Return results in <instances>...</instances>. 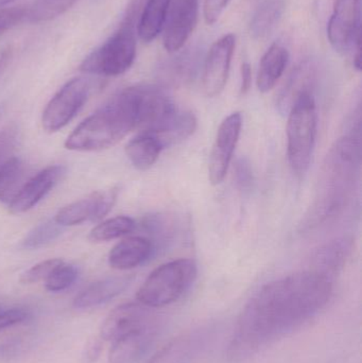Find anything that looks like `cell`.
Wrapping results in <instances>:
<instances>
[{
  "label": "cell",
  "mask_w": 362,
  "mask_h": 363,
  "mask_svg": "<svg viewBox=\"0 0 362 363\" xmlns=\"http://www.w3.org/2000/svg\"><path fill=\"white\" fill-rule=\"evenodd\" d=\"M332 294V279L314 270L264 286L242 311L227 347V358L242 362L259 355L317 317Z\"/></svg>",
  "instance_id": "cell-1"
},
{
  "label": "cell",
  "mask_w": 362,
  "mask_h": 363,
  "mask_svg": "<svg viewBox=\"0 0 362 363\" xmlns=\"http://www.w3.org/2000/svg\"><path fill=\"white\" fill-rule=\"evenodd\" d=\"M361 164V127L339 138L327 153L319 187L302 230H310L339 215L351 200Z\"/></svg>",
  "instance_id": "cell-2"
},
{
  "label": "cell",
  "mask_w": 362,
  "mask_h": 363,
  "mask_svg": "<svg viewBox=\"0 0 362 363\" xmlns=\"http://www.w3.org/2000/svg\"><path fill=\"white\" fill-rule=\"evenodd\" d=\"M136 129L135 102L131 87H128L85 118L68 136L65 148L79 152L104 150Z\"/></svg>",
  "instance_id": "cell-3"
},
{
  "label": "cell",
  "mask_w": 362,
  "mask_h": 363,
  "mask_svg": "<svg viewBox=\"0 0 362 363\" xmlns=\"http://www.w3.org/2000/svg\"><path fill=\"white\" fill-rule=\"evenodd\" d=\"M137 2L130 9L129 14L118 30L101 46L85 57L80 70L97 76L116 77L131 68L136 57L135 17Z\"/></svg>",
  "instance_id": "cell-4"
},
{
  "label": "cell",
  "mask_w": 362,
  "mask_h": 363,
  "mask_svg": "<svg viewBox=\"0 0 362 363\" xmlns=\"http://www.w3.org/2000/svg\"><path fill=\"white\" fill-rule=\"evenodd\" d=\"M287 115V157L293 174L301 179L310 169L316 145L318 119L314 95L300 96Z\"/></svg>",
  "instance_id": "cell-5"
},
{
  "label": "cell",
  "mask_w": 362,
  "mask_h": 363,
  "mask_svg": "<svg viewBox=\"0 0 362 363\" xmlns=\"http://www.w3.org/2000/svg\"><path fill=\"white\" fill-rule=\"evenodd\" d=\"M198 267L193 259L180 258L162 264L144 281L137 294L138 302L151 308L167 306L180 300L195 283Z\"/></svg>",
  "instance_id": "cell-6"
},
{
  "label": "cell",
  "mask_w": 362,
  "mask_h": 363,
  "mask_svg": "<svg viewBox=\"0 0 362 363\" xmlns=\"http://www.w3.org/2000/svg\"><path fill=\"white\" fill-rule=\"evenodd\" d=\"M89 95V83L84 78L68 81L47 104L42 115L43 129L55 133L63 129L83 108Z\"/></svg>",
  "instance_id": "cell-7"
},
{
  "label": "cell",
  "mask_w": 362,
  "mask_h": 363,
  "mask_svg": "<svg viewBox=\"0 0 362 363\" xmlns=\"http://www.w3.org/2000/svg\"><path fill=\"white\" fill-rule=\"evenodd\" d=\"M157 325H163V320L154 308L140 302L127 303L108 313L100 328V338L112 342L129 333Z\"/></svg>",
  "instance_id": "cell-8"
},
{
  "label": "cell",
  "mask_w": 362,
  "mask_h": 363,
  "mask_svg": "<svg viewBox=\"0 0 362 363\" xmlns=\"http://www.w3.org/2000/svg\"><path fill=\"white\" fill-rule=\"evenodd\" d=\"M327 38L340 53L349 52L361 43V0H334Z\"/></svg>",
  "instance_id": "cell-9"
},
{
  "label": "cell",
  "mask_w": 362,
  "mask_h": 363,
  "mask_svg": "<svg viewBox=\"0 0 362 363\" xmlns=\"http://www.w3.org/2000/svg\"><path fill=\"white\" fill-rule=\"evenodd\" d=\"M242 127V117L239 112L233 113L221 123L208 162V178L213 185H218L225 180Z\"/></svg>",
  "instance_id": "cell-10"
},
{
  "label": "cell",
  "mask_w": 362,
  "mask_h": 363,
  "mask_svg": "<svg viewBox=\"0 0 362 363\" xmlns=\"http://www.w3.org/2000/svg\"><path fill=\"white\" fill-rule=\"evenodd\" d=\"M118 188L97 191L89 196L74 201L62 207L55 221L61 226H74L86 221L96 222L103 219L114 206L118 196Z\"/></svg>",
  "instance_id": "cell-11"
},
{
  "label": "cell",
  "mask_w": 362,
  "mask_h": 363,
  "mask_svg": "<svg viewBox=\"0 0 362 363\" xmlns=\"http://www.w3.org/2000/svg\"><path fill=\"white\" fill-rule=\"evenodd\" d=\"M235 46V35L225 34L210 47L202 74V86L208 97H216L225 89Z\"/></svg>",
  "instance_id": "cell-12"
},
{
  "label": "cell",
  "mask_w": 362,
  "mask_h": 363,
  "mask_svg": "<svg viewBox=\"0 0 362 363\" xmlns=\"http://www.w3.org/2000/svg\"><path fill=\"white\" fill-rule=\"evenodd\" d=\"M199 14V0H171L164 26V47L176 52L189 40Z\"/></svg>",
  "instance_id": "cell-13"
},
{
  "label": "cell",
  "mask_w": 362,
  "mask_h": 363,
  "mask_svg": "<svg viewBox=\"0 0 362 363\" xmlns=\"http://www.w3.org/2000/svg\"><path fill=\"white\" fill-rule=\"evenodd\" d=\"M212 340V330L197 328L170 341L147 363H193Z\"/></svg>",
  "instance_id": "cell-14"
},
{
  "label": "cell",
  "mask_w": 362,
  "mask_h": 363,
  "mask_svg": "<svg viewBox=\"0 0 362 363\" xmlns=\"http://www.w3.org/2000/svg\"><path fill=\"white\" fill-rule=\"evenodd\" d=\"M66 167L61 165L49 166L23 184L12 202L9 211L14 215L26 213L33 208L47 194L63 179Z\"/></svg>",
  "instance_id": "cell-15"
},
{
  "label": "cell",
  "mask_w": 362,
  "mask_h": 363,
  "mask_svg": "<svg viewBox=\"0 0 362 363\" xmlns=\"http://www.w3.org/2000/svg\"><path fill=\"white\" fill-rule=\"evenodd\" d=\"M163 325L152 326L129 333L112 341L110 363H138L150 351L161 335Z\"/></svg>",
  "instance_id": "cell-16"
},
{
  "label": "cell",
  "mask_w": 362,
  "mask_h": 363,
  "mask_svg": "<svg viewBox=\"0 0 362 363\" xmlns=\"http://www.w3.org/2000/svg\"><path fill=\"white\" fill-rule=\"evenodd\" d=\"M153 255L152 243L147 237H128L111 250L108 264L116 270H130L148 262Z\"/></svg>",
  "instance_id": "cell-17"
},
{
  "label": "cell",
  "mask_w": 362,
  "mask_h": 363,
  "mask_svg": "<svg viewBox=\"0 0 362 363\" xmlns=\"http://www.w3.org/2000/svg\"><path fill=\"white\" fill-rule=\"evenodd\" d=\"M354 242L350 237H342L319 247L312 258V270L332 279L346 266L353 252Z\"/></svg>",
  "instance_id": "cell-18"
},
{
  "label": "cell",
  "mask_w": 362,
  "mask_h": 363,
  "mask_svg": "<svg viewBox=\"0 0 362 363\" xmlns=\"http://www.w3.org/2000/svg\"><path fill=\"white\" fill-rule=\"evenodd\" d=\"M198 121L193 113L176 108L157 129L146 133L154 136L162 148L165 149L191 138L195 133Z\"/></svg>",
  "instance_id": "cell-19"
},
{
  "label": "cell",
  "mask_w": 362,
  "mask_h": 363,
  "mask_svg": "<svg viewBox=\"0 0 362 363\" xmlns=\"http://www.w3.org/2000/svg\"><path fill=\"white\" fill-rule=\"evenodd\" d=\"M132 277H114L101 279L85 288L74 298V307L77 309H87L110 302L123 294L131 284Z\"/></svg>",
  "instance_id": "cell-20"
},
{
  "label": "cell",
  "mask_w": 362,
  "mask_h": 363,
  "mask_svg": "<svg viewBox=\"0 0 362 363\" xmlns=\"http://www.w3.org/2000/svg\"><path fill=\"white\" fill-rule=\"evenodd\" d=\"M289 52L281 44L271 45L261 57L257 72V87L261 93H268L274 89L286 69Z\"/></svg>",
  "instance_id": "cell-21"
},
{
  "label": "cell",
  "mask_w": 362,
  "mask_h": 363,
  "mask_svg": "<svg viewBox=\"0 0 362 363\" xmlns=\"http://www.w3.org/2000/svg\"><path fill=\"white\" fill-rule=\"evenodd\" d=\"M315 82H316V76H315L314 67L307 64L299 66L291 74L288 82L283 87L278 96V102H276L278 112L282 115L288 114L291 106L300 96L306 93L312 94Z\"/></svg>",
  "instance_id": "cell-22"
},
{
  "label": "cell",
  "mask_w": 362,
  "mask_h": 363,
  "mask_svg": "<svg viewBox=\"0 0 362 363\" xmlns=\"http://www.w3.org/2000/svg\"><path fill=\"white\" fill-rule=\"evenodd\" d=\"M170 1L171 0H145L137 21V34L142 42H152L163 31Z\"/></svg>",
  "instance_id": "cell-23"
},
{
  "label": "cell",
  "mask_w": 362,
  "mask_h": 363,
  "mask_svg": "<svg viewBox=\"0 0 362 363\" xmlns=\"http://www.w3.org/2000/svg\"><path fill=\"white\" fill-rule=\"evenodd\" d=\"M163 148L157 138L146 132H140L125 146V155L132 165L140 172L150 169L159 159Z\"/></svg>",
  "instance_id": "cell-24"
},
{
  "label": "cell",
  "mask_w": 362,
  "mask_h": 363,
  "mask_svg": "<svg viewBox=\"0 0 362 363\" xmlns=\"http://www.w3.org/2000/svg\"><path fill=\"white\" fill-rule=\"evenodd\" d=\"M285 8V0H264L251 21L250 30L253 38L263 40L269 36L282 18Z\"/></svg>",
  "instance_id": "cell-25"
},
{
  "label": "cell",
  "mask_w": 362,
  "mask_h": 363,
  "mask_svg": "<svg viewBox=\"0 0 362 363\" xmlns=\"http://www.w3.org/2000/svg\"><path fill=\"white\" fill-rule=\"evenodd\" d=\"M25 165L21 159L10 157L0 166V202L10 204L23 187Z\"/></svg>",
  "instance_id": "cell-26"
},
{
  "label": "cell",
  "mask_w": 362,
  "mask_h": 363,
  "mask_svg": "<svg viewBox=\"0 0 362 363\" xmlns=\"http://www.w3.org/2000/svg\"><path fill=\"white\" fill-rule=\"evenodd\" d=\"M176 221L167 215L147 216L142 220V225L145 232L149 235L147 238L151 241L153 253L159 247H165L176 234Z\"/></svg>",
  "instance_id": "cell-27"
},
{
  "label": "cell",
  "mask_w": 362,
  "mask_h": 363,
  "mask_svg": "<svg viewBox=\"0 0 362 363\" xmlns=\"http://www.w3.org/2000/svg\"><path fill=\"white\" fill-rule=\"evenodd\" d=\"M136 223L128 216H117L101 222L89 233V240L93 242H106L125 236L135 230Z\"/></svg>",
  "instance_id": "cell-28"
},
{
  "label": "cell",
  "mask_w": 362,
  "mask_h": 363,
  "mask_svg": "<svg viewBox=\"0 0 362 363\" xmlns=\"http://www.w3.org/2000/svg\"><path fill=\"white\" fill-rule=\"evenodd\" d=\"M78 0H35L27 8L28 19L32 23L51 21L69 10Z\"/></svg>",
  "instance_id": "cell-29"
},
{
  "label": "cell",
  "mask_w": 362,
  "mask_h": 363,
  "mask_svg": "<svg viewBox=\"0 0 362 363\" xmlns=\"http://www.w3.org/2000/svg\"><path fill=\"white\" fill-rule=\"evenodd\" d=\"M63 232V226L55 220H47L30 230L29 234L21 241V247L26 250H36L45 247L59 238Z\"/></svg>",
  "instance_id": "cell-30"
},
{
  "label": "cell",
  "mask_w": 362,
  "mask_h": 363,
  "mask_svg": "<svg viewBox=\"0 0 362 363\" xmlns=\"http://www.w3.org/2000/svg\"><path fill=\"white\" fill-rule=\"evenodd\" d=\"M78 268L74 264L62 262L45 279V288L50 292H61L74 285L78 279Z\"/></svg>",
  "instance_id": "cell-31"
},
{
  "label": "cell",
  "mask_w": 362,
  "mask_h": 363,
  "mask_svg": "<svg viewBox=\"0 0 362 363\" xmlns=\"http://www.w3.org/2000/svg\"><path fill=\"white\" fill-rule=\"evenodd\" d=\"M234 181L236 187L244 194H250L254 186L252 164L247 157H240L234 167Z\"/></svg>",
  "instance_id": "cell-32"
},
{
  "label": "cell",
  "mask_w": 362,
  "mask_h": 363,
  "mask_svg": "<svg viewBox=\"0 0 362 363\" xmlns=\"http://www.w3.org/2000/svg\"><path fill=\"white\" fill-rule=\"evenodd\" d=\"M64 260L61 258H51V259L45 260V262H38L35 266L28 269L21 277V283L25 285H31V284L38 283L40 281H45L49 277L51 272L62 264Z\"/></svg>",
  "instance_id": "cell-33"
},
{
  "label": "cell",
  "mask_w": 362,
  "mask_h": 363,
  "mask_svg": "<svg viewBox=\"0 0 362 363\" xmlns=\"http://www.w3.org/2000/svg\"><path fill=\"white\" fill-rule=\"evenodd\" d=\"M18 129L15 125H6L0 131V166L11 157L17 142Z\"/></svg>",
  "instance_id": "cell-34"
},
{
  "label": "cell",
  "mask_w": 362,
  "mask_h": 363,
  "mask_svg": "<svg viewBox=\"0 0 362 363\" xmlns=\"http://www.w3.org/2000/svg\"><path fill=\"white\" fill-rule=\"evenodd\" d=\"M27 9L9 8L0 10V33L18 25L26 19Z\"/></svg>",
  "instance_id": "cell-35"
},
{
  "label": "cell",
  "mask_w": 362,
  "mask_h": 363,
  "mask_svg": "<svg viewBox=\"0 0 362 363\" xmlns=\"http://www.w3.org/2000/svg\"><path fill=\"white\" fill-rule=\"evenodd\" d=\"M30 313L23 308H11L8 311H0V330L12 328L16 324L26 321L29 318Z\"/></svg>",
  "instance_id": "cell-36"
},
{
  "label": "cell",
  "mask_w": 362,
  "mask_h": 363,
  "mask_svg": "<svg viewBox=\"0 0 362 363\" xmlns=\"http://www.w3.org/2000/svg\"><path fill=\"white\" fill-rule=\"evenodd\" d=\"M230 0H204V17L208 25H214L227 8Z\"/></svg>",
  "instance_id": "cell-37"
},
{
  "label": "cell",
  "mask_w": 362,
  "mask_h": 363,
  "mask_svg": "<svg viewBox=\"0 0 362 363\" xmlns=\"http://www.w3.org/2000/svg\"><path fill=\"white\" fill-rule=\"evenodd\" d=\"M23 349V343L19 340L6 341V342L0 345V359H6L17 354Z\"/></svg>",
  "instance_id": "cell-38"
},
{
  "label": "cell",
  "mask_w": 362,
  "mask_h": 363,
  "mask_svg": "<svg viewBox=\"0 0 362 363\" xmlns=\"http://www.w3.org/2000/svg\"><path fill=\"white\" fill-rule=\"evenodd\" d=\"M240 74H242V82H240V94L246 95L251 89L252 84V69L248 62H244L240 68Z\"/></svg>",
  "instance_id": "cell-39"
},
{
  "label": "cell",
  "mask_w": 362,
  "mask_h": 363,
  "mask_svg": "<svg viewBox=\"0 0 362 363\" xmlns=\"http://www.w3.org/2000/svg\"><path fill=\"white\" fill-rule=\"evenodd\" d=\"M100 352H101V342L99 339L91 341L87 345L86 351H85V360L89 363L95 362L99 357Z\"/></svg>",
  "instance_id": "cell-40"
},
{
  "label": "cell",
  "mask_w": 362,
  "mask_h": 363,
  "mask_svg": "<svg viewBox=\"0 0 362 363\" xmlns=\"http://www.w3.org/2000/svg\"><path fill=\"white\" fill-rule=\"evenodd\" d=\"M13 0H0V8H2V6H6V4H10V2H12Z\"/></svg>",
  "instance_id": "cell-41"
},
{
  "label": "cell",
  "mask_w": 362,
  "mask_h": 363,
  "mask_svg": "<svg viewBox=\"0 0 362 363\" xmlns=\"http://www.w3.org/2000/svg\"><path fill=\"white\" fill-rule=\"evenodd\" d=\"M2 113H4V108H2V106H0V116H1Z\"/></svg>",
  "instance_id": "cell-42"
},
{
  "label": "cell",
  "mask_w": 362,
  "mask_h": 363,
  "mask_svg": "<svg viewBox=\"0 0 362 363\" xmlns=\"http://www.w3.org/2000/svg\"><path fill=\"white\" fill-rule=\"evenodd\" d=\"M1 309H2V307H1V306H0V311H1Z\"/></svg>",
  "instance_id": "cell-43"
}]
</instances>
